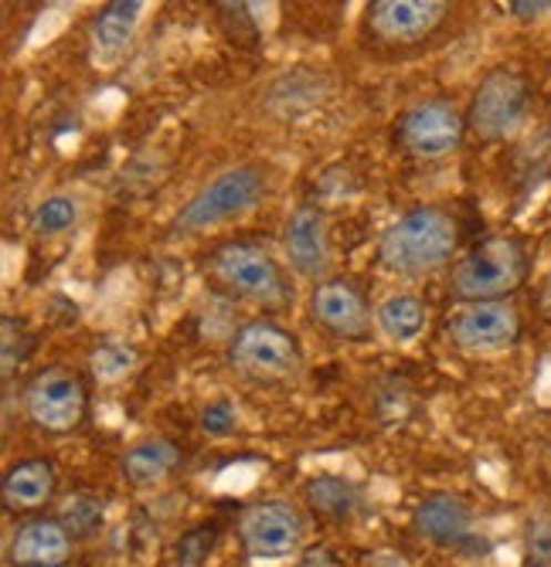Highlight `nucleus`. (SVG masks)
Returning a JSON list of instances; mask_svg holds the SVG:
<instances>
[{
    "instance_id": "0eeeda50",
    "label": "nucleus",
    "mask_w": 551,
    "mask_h": 567,
    "mask_svg": "<svg viewBox=\"0 0 551 567\" xmlns=\"http://www.w3.org/2000/svg\"><path fill=\"white\" fill-rule=\"evenodd\" d=\"M528 110H531L528 79L514 69H493L480 79L470 99L467 130L483 143H500L524 126Z\"/></svg>"
},
{
    "instance_id": "1a4fd4ad",
    "label": "nucleus",
    "mask_w": 551,
    "mask_h": 567,
    "mask_svg": "<svg viewBox=\"0 0 551 567\" xmlns=\"http://www.w3.org/2000/svg\"><path fill=\"white\" fill-rule=\"evenodd\" d=\"M446 340L470 357L504 353L521 340V313L508 302H460L446 317Z\"/></svg>"
},
{
    "instance_id": "393cba45",
    "label": "nucleus",
    "mask_w": 551,
    "mask_h": 567,
    "mask_svg": "<svg viewBox=\"0 0 551 567\" xmlns=\"http://www.w3.org/2000/svg\"><path fill=\"white\" fill-rule=\"evenodd\" d=\"M524 567H551V509H538L524 524Z\"/></svg>"
},
{
    "instance_id": "dca6fc26",
    "label": "nucleus",
    "mask_w": 551,
    "mask_h": 567,
    "mask_svg": "<svg viewBox=\"0 0 551 567\" xmlns=\"http://www.w3.org/2000/svg\"><path fill=\"white\" fill-rule=\"evenodd\" d=\"M59 489V470L52 458L31 455L18 458L14 466H8L4 480H0V499L11 513H38L55 499Z\"/></svg>"
},
{
    "instance_id": "2eb2a0df",
    "label": "nucleus",
    "mask_w": 551,
    "mask_h": 567,
    "mask_svg": "<svg viewBox=\"0 0 551 567\" xmlns=\"http://www.w3.org/2000/svg\"><path fill=\"white\" fill-rule=\"evenodd\" d=\"M75 554L72 534L62 527L59 517H31L24 520L8 540V564L11 567H69Z\"/></svg>"
},
{
    "instance_id": "f3484780",
    "label": "nucleus",
    "mask_w": 551,
    "mask_h": 567,
    "mask_svg": "<svg viewBox=\"0 0 551 567\" xmlns=\"http://www.w3.org/2000/svg\"><path fill=\"white\" fill-rule=\"evenodd\" d=\"M143 4L140 0H113L103 11H99L89 24V48H92V62L95 65H116L123 59V51L130 48L136 24H140Z\"/></svg>"
},
{
    "instance_id": "aec40b11",
    "label": "nucleus",
    "mask_w": 551,
    "mask_h": 567,
    "mask_svg": "<svg viewBox=\"0 0 551 567\" xmlns=\"http://www.w3.org/2000/svg\"><path fill=\"white\" fill-rule=\"evenodd\" d=\"M429 323V306L422 296L416 292H388L378 306H375V327L388 343H416L426 333Z\"/></svg>"
},
{
    "instance_id": "bb28decb",
    "label": "nucleus",
    "mask_w": 551,
    "mask_h": 567,
    "mask_svg": "<svg viewBox=\"0 0 551 567\" xmlns=\"http://www.w3.org/2000/svg\"><path fill=\"white\" fill-rule=\"evenodd\" d=\"M28 343H31L28 327L21 320H14V317H4V381H11L14 368L24 360Z\"/></svg>"
},
{
    "instance_id": "4468645a",
    "label": "nucleus",
    "mask_w": 551,
    "mask_h": 567,
    "mask_svg": "<svg viewBox=\"0 0 551 567\" xmlns=\"http://www.w3.org/2000/svg\"><path fill=\"white\" fill-rule=\"evenodd\" d=\"M412 527L422 540L446 550H467L477 540L473 509L457 493H429L412 513Z\"/></svg>"
},
{
    "instance_id": "20e7f679",
    "label": "nucleus",
    "mask_w": 551,
    "mask_h": 567,
    "mask_svg": "<svg viewBox=\"0 0 551 567\" xmlns=\"http://www.w3.org/2000/svg\"><path fill=\"white\" fill-rule=\"evenodd\" d=\"M28 422L44 435H72L89 419V384L79 371L52 364L28 378L21 391Z\"/></svg>"
},
{
    "instance_id": "a878e982",
    "label": "nucleus",
    "mask_w": 551,
    "mask_h": 567,
    "mask_svg": "<svg viewBox=\"0 0 551 567\" xmlns=\"http://www.w3.org/2000/svg\"><path fill=\"white\" fill-rule=\"evenodd\" d=\"M235 425H238V411H235L232 401L215 398V401H208V404L202 408V432L222 439V435H232Z\"/></svg>"
},
{
    "instance_id": "cd10ccee",
    "label": "nucleus",
    "mask_w": 551,
    "mask_h": 567,
    "mask_svg": "<svg viewBox=\"0 0 551 567\" xmlns=\"http://www.w3.org/2000/svg\"><path fill=\"white\" fill-rule=\"evenodd\" d=\"M293 567H344V560L327 544H314L307 550H299V557L293 560Z\"/></svg>"
},
{
    "instance_id": "b1692460",
    "label": "nucleus",
    "mask_w": 551,
    "mask_h": 567,
    "mask_svg": "<svg viewBox=\"0 0 551 567\" xmlns=\"http://www.w3.org/2000/svg\"><path fill=\"white\" fill-rule=\"evenodd\" d=\"M218 537H222L218 524H194V527H187L174 540V547H171L174 567H202V564H208L215 547H218Z\"/></svg>"
},
{
    "instance_id": "c85d7f7f",
    "label": "nucleus",
    "mask_w": 551,
    "mask_h": 567,
    "mask_svg": "<svg viewBox=\"0 0 551 567\" xmlns=\"http://www.w3.org/2000/svg\"><path fill=\"white\" fill-rule=\"evenodd\" d=\"M511 14H514V18H524V21L544 18V14H551V0H538V4H528V0H514V4H511Z\"/></svg>"
},
{
    "instance_id": "9b49d317",
    "label": "nucleus",
    "mask_w": 551,
    "mask_h": 567,
    "mask_svg": "<svg viewBox=\"0 0 551 567\" xmlns=\"http://www.w3.org/2000/svg\"><path fill=\"white\" fill-rule=\"evenodd\" d=\"M310 320L337 340H368L375 309L368 292L347 276H327L310 292Z\"/></svg>"
},
{
    "instance_id": "f8f14e48",
    "label": "nucleus",
    "mask_w": 551,
    "mask_h": 567,
    "mask_svg": "<svg viewBox=\"0 0 551 567\" xmlns=\"http://www.w3.org/2000/svg\"><path fill=\"white\" fill-rule=\"evenodd\" d=\"M446 0H375L368 4L365 28L378 44L409 48L432 38L449 18Z\"/></svg>"
},
{
    "instance_id": "a211bd4d",
    "label": "nucleus",
    "mask_w": 551,
    "mask_h": 567,
    "mask_svg": "<svg viewBox=\"0 0 551 567\" xmlns=\"http://www.w3.org/2000/svg\"><path fill=\"white\" fill-rule=\"evenodd\" d=\"M177 466H181V449H177V442H171L164 435L140 439V442H133L120 455V476L133 489H154V486H161L164 480H171V473Z\"/></svg>"
},
{
    "instance_id": "423d86ee",
    "label": "nucleus",
    "mask_w": 551,
    "mask_h": 567,
    "mask_svg": "<svg viewBox=\"0 0 551 567\" xmlns=\"http://www.w3.org/2000/svg\"><path fill=\"white\" fill-rule=\"evenodd\" d=\"M212 279L232 292L235 299H248L259 306H276L289 299V286L276 255H269L256 241H228L212 251Z\"/></svg>"
},
{
    "instance_id": "39448f33",
    "label": "nucleus",
    "mask_w": 551,
    "mask_h": 567,
    "mask_svg": "<svg viewBox=\"0 0 551 567\" xmlns=\"http://www.w3.org/2000/svg\"><path fill=\"white\" fill-rule=\"evenodd\" d=\"M228 364L248 381H289L304 368V350L293 330L276 320H248L228 340Z\"/></svg>"
},
{
    "instance_id": "6e6552de",
    "label": "nucleus",
    "mask_w": 551,
    "mask_h": 567,
    "mask_svg": "<svg viewBox=\"0 0 551 567\" xmlns=\"http://www.w3.org/2000/svg\"><path fill=\"white\" fill-rule=\"evenodd\" d=\"M307 537V517L289 499H256L238 513V540L253 560L299 557Z\"/></svg>"
},
{
    "instance_id": "412c9836",
    "label": "nucleus",
    "mask_w": 551,
    "mask_h": 567,
    "mask_svg": "<svg viewBox=\"0 0 551 567\" xmlns=\"http://www.w3.org/2000/svg\"><path fill=\"white\" fill-rule=\"evenodd\" d=\"M59 520L62 527L72 534L75 544L82 540H95L99 534L106 530V499L99 493L79 489L72 496H65L62 509H59Z\"/></svg>"
},
{
    "instance_id": "c756f323",
    "label": "nucleus",
    "mask_w": 551,
    "mask_h": 567,
    "mask_svg": "<svg viewBox=\"0 0 551 567\" xmlns=\"http://www.w3.org/2000/svg\"><path fill=\"white\" fill-rule=\"evenodd\" d=\"M361 567H409V560L398 557L395 550H375L371 557H365Z\"/></svg>"
},
{
    "instance_id": "5701e85b",
    "label": "nucleus",
    "mask_w": 551,
    "mask_h": 567,
    "mask_svg": "<svg viewBox=\"0 0 551 567\" xmlns=\"http://www.w3.org/2000/svg\"><path fill=\"white\" fill-rule=\"evenodd\" d=\"M89 364H92V374L95 381H103V384H116L123 378H130L140 364V350L133 343H123V340H103L92 357H89Z\"/></svg>"
},
{
    "instance_id": "ddd939ff",
    "label": "nucleus",
    "mask_w": 551,
    "mask_h": 567,
    "mask_svg": "<svg viewBox=\"0 0 551 567\" xmlns=\"http://www.w3.org/2000/svg\"><path fill=\"white\" fill-rule=\"evenodd\" d=\"M283 248H286V262L293 266L296 276L317 279V282L327 279L330 262H334V251H330L327 215L317 208V204H304V208H296L286 218Z\"/></svg>"
},
{
    "instance_id": "4be33fe9",
    "label": "nucleus",
    "mask_w": 551,
    "mask_h": 567,
    "mask_svg": "<svg viewBox=\"0 0 551 567\" xmlns=\"http://www.w3.org/2000/svg\"><path fill=\"white\" fill-rule=\"evenodd\" d=\"M75 221H79V200L69 194H55V197H44L31 212L28 231L34 238H59V235L72 231Z\"/></svg>"
},
{
    "instance_id": "7ed1b4c3",
    "label": "nucleus",
    "mask_w": 551,
    "mask_h": 567,
    "mask_svg": "<svg viewBox=\"0 0 551 567\" xmlns=\"http://www.w3.org/2000/svg\"><path fill=\"white\" fill-rule=\"evenodd\" d=\"M266 194V171L256 164H238L212 177L202 190H194L184 208L174 215V235H197L248 215Z\"/></svg>"
},
{
    "instance_id": "7c9ffc66",
    "label": "nucleus",
    "mask_w": 551,
    "mask_h": 567,
    "mask_svg": "<svg viewBox=\"0 0 551 567\" xmlns=\"http://www.w3.org/2000/svg\"><path fill=\"white\" fill-rule=\"evenodd\" d=\"M538 309H541V317L551 323V272H548V279H544V286H541V296H538Z\"/></svg>"
},
{
    "instance_id": "6ab92c4d",
    "label": "nucleus",
    "mask_w": 551,
    "mask_h": 567,
    "mask_svg": "<svg viewBox=\"0 0 551 567\" xmlns=\"http://www.w3.org/2000/svg\"><path fill=\"white\" fill-rule=\"evenodd\" d=\"M299 496H304L314 517H320L327 524H350L365 506V496L355 483L344 476H330V473L310 476L304 483V489H299Z\"/></svg>"
},
{
    "instance_id": "9d476101",
    "label": "nucleus",
    "mask_w": 551,
    "mask_h": 567,
    "mask_svg": "<svg viewBox=\"0 0 551 567\" xmlns=\"http://www.w3.org/2000/svg\"><path fill=\"white\" fill-rule=\"evenodd\" d=\"M398 146L416 161H442L457 153L467 136V113L446 99H422L398 120Z\"/></svg>"
},
{
    "instance_id": "f03ea898",
    "label": "nucleus",
    "mask_w": 551,
    "mask_h": 567,
    "mask_svg": "<svg viewBox=\"0 0 551 567\" xmlns=\"http://www.w3.org/2000/svg\"><path fill=\"white\" fill-rule=\"evenodd\" d=\"M528 279V248L514 235H490L449 269V292L460 302H500Z\"/></svg>"
},
{
    "instance_id": "f257e3e1",
    "label": "nucleus",
    "mask_w": 551,
    "mask_h": 567,
    "mask_svg": "<svg viewBox=\"0 0 551 567\" xmlns=\"http://www.w3.org/2000/svg\"><path fill=\"white\" fill-rule=\"evenodd\" d=\"M460 248V225L439 204H419L406 215H398L381 241H378V262L391 276L419 279L429 272H439L453 262Z\"/></svg>"
}]
</instances>
